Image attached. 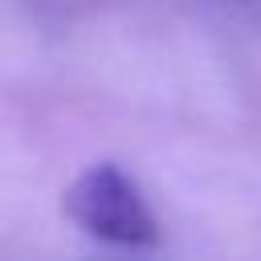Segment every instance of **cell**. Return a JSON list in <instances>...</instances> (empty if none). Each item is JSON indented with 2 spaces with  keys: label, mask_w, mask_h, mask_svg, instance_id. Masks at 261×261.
<instances>
[{
  "label": "cell",
  "mask_w": 261,
  "mask_h": 261,
  "mask_svg": "<svg viewBox=\"0 0 261 261\" xmlns=\"http://www.w3.org/2000/svg\"><path fill=\"white\" fill-rule=\"evenodd\" d=\"M65 216L94 241L118 249H147L159 241V220L143 188L118 163H90L61 192Z\"/></svg>",
  "instance_id": "1"
}]
</instances>
